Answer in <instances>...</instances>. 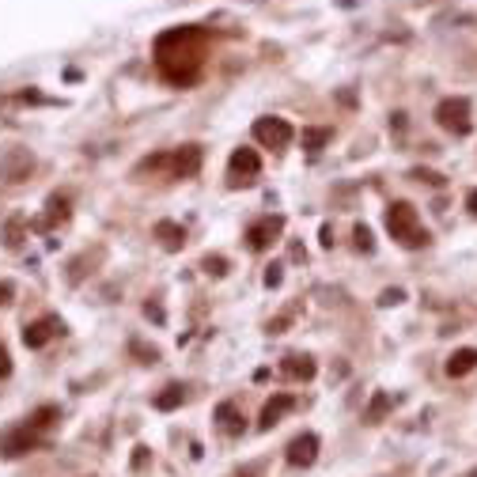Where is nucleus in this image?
Wrapping results in <instances>:
<instances>
[{
  "label": "nucleus",
  "mask_w": 477,
  "mask_h": 477,
  "mask_svg": "<svg viewBox=\"0 0 477 477\" xmlns=\"http://www.w3.org/2000/svg\"><path fill=\"white\" fill-rule=\"evenodd\" d=\"M322 247H326V250H330V247H334V231H330V224L322 228Z\"/></svg>",
  "instance_id": "2f4dec72"
},
{
  "label": "nucleus",
  "mask_w": 477,
  "mask_h": 477,
  "mask_svg": "<svg viewBox=\"0 0 477 477\" xmlns=\"http://www.w3.org/2000/svg\"><path fill=\"white\" fill-rule=\"evenodd\" d=\"M216 425L224 428V432H231V436H235V432H242V413H239V405H235V402H220V405H216Z\"/></svg>",
  "instance_id": "f3484780"
},
{
  "label": "nucleus",
  "mask_w": 477,
  "mask_h": 477,
  "mask_svg": "<svg viewBox=\"0 0 477 477\" xmlns=\"http://www.w3.org/2000/svg\"><path fill=\"white\" fill-rule=\"evenodd\" d=\"M466 205H470V213L477 216V190H470V193H466Z\"/></svg>",
  "instance_id": "473e14b6"
},
{
  "label": "nucleus",
  "mask_w": 477,
  "mask_h": 477,
  "mask_svg": "<svg viewBox=\"0 0 477 477\" xmlns=\"http://www.w3.org/2000/svg\"><path fill=\"white\" fill-rule=\"evenodd\" d=\"M436 121H439L443 129H451L454 137H466V133H470V125H473V121H470V103H466V99H459V95H454V99H443V103L436 106Z\"/></svg>",
  "instance_id": "39448f33"
},
{
  "label": "nucleus",
  "mask_w": 477,
  "mask_h": 477,
  "mask_svg": "<svg viewBox=\"0 0 477 477\" xmlns=\"http://www.w3.org/2000/svg\"><path fill=\"white\" fill-rule=\"evenodd\" d=\"M155 69L167 84L190 87L205 69V30L201 27H171L155 38Z\"/></svg>",
  "instance_id": "f257e3e1"
},
{
  "label": "nucleus",
  "mask_w": 477,
  "mask_h": 477,
  "mask_svg": "<svg viewBox=\"0 0 477 477\" xmlns=\"http://www.w3.org/2000/svg\"><path fill=\"white\" fill-rule=\"evenodd\" d=\"M57 420H61V409H57V405H38L35 413H30V417L23 420V425H27V428H35V432H46V428L57 425Z\"/></svg>",
  "instance_id": "a211bd4d"
},
{
  "label": "nucleus",
  "mask_w": 477,
  "mask_h": 477,
  "mask_svg": "<svg viewBox=\"0 0 477 477\" xmlns=\"http://www.w3.org/2000/svg\"><path fill=\"white\" fill-rule=\"evenodd\" d=\"M281 231H284V216H265V220H258V224L247 228V247H250L254 254L269 250Z\"/></svg>",
  "instance_id": "0eeeda50"
},
{
  "label": "nucleus",
  "mask_w": 477,
  "mask_h": 477,
  "mask_svg": "<svg viewBox=\"0 0 477 477\" xmlns=\"http://www.w3.org/2000/svg\"><path fill=\"white\" fill-rule=\"evenodd\" d=\"M250 133H254V140H258L262 148H273V152L288 148V144H292V137H296L292 121H284V118H258Z\"/></svg>",
  "instance_id": "7ed1b4c3"
},
{
  "label": "nucleus",
  "mask_w": 477,
  "mask_h": 477,
  "mask_svg": "<svg viewBox=\"0 0 477 477\" xmlns=\"http://www.w3.org/2000/svg\"><path fill=\"white\" fill-rule=\"evenodd\" d=\"M64 220H69V197L64 193L46 197V216H42L38 228H53V224H64Z\"/></svg>",
  "instance_id": "2eb2a0df"
},
{
  "label": "nucleus",
  "mask_w": 477,
  "mask_h": 477,
  "mask_svg": "<svg viewBox=\"0 0 477 477\" xmlns=\"http://www.w3.org/2000/svg\"><path fill=\"white\" fill-rule=\"evenodd\" d=\"M201 159H205L201 144H182V148L171 155V174L174 179H193V174L201 171Z\"/></svg>",
  "instance_id": "9b49d317"
},
{
  "label": "nucleus",
  "mask_w": 477,
  "mask_h": 477,
  "mask_svg": "<svg viewBox=\"0 0 477 477\" xmlns=\"http://www.w3.org/2000/svg\"><path fill=\"white\" fill-rule=\"evenodd\" d=\"M148 459H152L148 447H137V451H133V470H144V466H148Z\"/></svg>",
  "instance_id": "c85d7f7f"
},
{
  "label": "nucleus",
  "mask_w": 477,
  "mask_h": 477,
  "mask_svg": "<svg viewBox=\"0 0 477 477\" xmlns=\"http://www.w3.org/2000/svg\"><path fill=\"white\" fill-rule=\"evenodd\" d=\"M57 334H64L61 318H53V315L35 318V322L23 326V345H27V349H42V345H50V341L57 337Z\"/></svg>",
  "instance_id": "1a4fd4ad"
},
{
  "label": "nucleus",
  "mask_w": 477,
  "mask_h": 477,
  "mask_svg": "<svg viewBox=\"0 0 477 477\" xmlns=\"http://www.w3.org/2000/svg\"><path fill=\"white\" fill-rule=\"evenodd\" d=\"M201 269L213 273V276H224V273H228V258H220V254H208V258L201 262Z\"/></svg>",
  "instance_id": "393cba45"
},
{
  "label": "nucleus",
  "mask_w": 477,
  "mask_h": 477,
  "mask_svg": "<svg viewBox=\"0 0 477 477\" xmlns=\"http://www.w3.org/2000/svg\"><path fill=\"white\" fill-rule=\"evenodd\" d=\"M318 436L315 432H303V436H296L292 443H288V451H284V459L292 462V466H299V470H307V466H315V459H318Z\"/></svg>",
  "instance_id": "9d476101"
},
{
  "label": "nucleus",
  "mask_w": 477,
  "mask_h": 477,
  "mask_svg": "<svg viewBox=\"0 0 477 477\" xmlns=\"http://www.w3.org/2000/svg\"><path fill=\"white\" fill-rule=\"evenodd\" d=\"M152 235L159 239L163 250H182V247H186V231L174 224V220H159V224L152 228Z\"/></svg>",
  "instance_id": "ddd939ff"
},
{
  "label": "nucleus",
  "mask_w": 477,
  "mask_h": 477,
  "mask_svg": "<svg viewBox=\"0 0 477 477\" xmlns=\"http://www.w3.org/2000/svg\"><path fill=\"white\" fill-rule=\"evenodd\" d=\"M12 296H16L12 281H0V307H4V303H12Z\"/></svg>",
  "instance_id": "c756f323"
},
{
  "label": "nucleus",
  "mask_w": 477,
  "mask_h": 477,
  "mask_svg": "<svg viewBox=\"0 0 477 477\" xmlns=\"http://www.w3.org/2000/svg\"><path fill=\"white\" fill-rule=\"evenodd\" d=\"M473 477H477V473H473Z\"/></svg>",
  "instance_id": "72a5a7b5"
},
{
  "label": "nucleus",
  "mask_w": 477,
  "mask_h": 477,
  "mask_svg": "<svg viewBox=\"0 0 477 477\" xmlns=\"http://www.w3.org/2000/svg\"><path fill=\"white\" fill-rule=\"evenodd\" d=\"M292 409H296V394H273L269 402L262 405V413H258V428L269 432L273 425H281V417L292 413Z\"/></svg>",
  "instance_id": "f8f14e48"
},
{
  "label": "nucleus",
  "mask_w": 477,
  "mask_h": 477,
  "mask_svg": "<svg viewBox=\"0 0 477 477\" xmlns=\"http://www.w3.org/2000/svg\"><path fill=\"white\" fill-rule=\"evenodd\" d=\"M386 409H391V394H375L371 398V405H368V425H379V420L386 417Z\"/></svg>",
  "instance_id": "4be33fe9"
},
{
  "label": "nucleus",
  "mask_w": 477,
  "mask_h": 477,
  "mask_svg": "<svg viewBox=\"0 0 477 477\" xmlns=\"http://www.w3.org/2000/svg\"><path fill=\"white\" fill-rule=\"evenodd\" d=\"M315 360L310 357H284V375H292V379H303V383H310L315 379Z\"/></svg>",
  "instance_id": "6ab92c4d"
},
{
  "label": "nucleus",
  "mask_w": 477,
  "mask_h": 477,
  "mask_svg": "<svg viewBox=\"0 0 477 477\" xmlns=\"http://www.w3.org/2000/svg\"><path fill=\"white\" fill-rule=\"evenodd\" d=\"M265 288H281V265H269V269H265Z\"/></svg>",
  "instance_id": "cd10ccee"
},
{
  "label": "nucleus",
  "mask_w": 477,
  "mask_h": 477,
  "mask_svg": "<svg viewBox=\"0 0 477 477\" xmlns=\"http://www.w3.org/2000/svg\"><path fill=\"white\" fill-rule=\"evenodd\" d=\"M129 349H133V357H140V364H155V360H159V349H152V345L144 349V345H137V341H133Z\"/></svg>",
  "instance_id": "bb28decb"
},
{
  "label": "nucleus",
  "mask_w": 477,
  "mask_h": 477,
  "mask_svg": "<svg viewBox=\"0 0 477 477\" xmlns=\"http://www.w3.org/2000/svg\"><path fill=\"white\" fill-rule=\"evenodd\" d=\"M409 179H417V182H428V186H443L447 179H443L439 171H432V167H413L409 171Z\"/></svg>",
  "instance_id": "b1692460"
},
{
  "label": "nucleus",
  "mask_w": 477,
  "mask_h": 477,
  "mask_svg": "<svg viewBox=\"0 0 477 477\" xmlns=\"http://www.w3.org/2000/svg\"><path fill=\"white\" fill-rule=\"evenodd\" d=\"M386 231H391V239H398L402 247H413V250L428 242V231L420 228L417 208L409 201H394L391 208H386Z\"/></svg>",
  "instance_id": "f03ea898"
},
{
  "label": "nucleus",
  "mask_w": 477,
  "mask_h": 477,
  "mask_svg": "<svg viewBox=\"0 0 477 477\" xmlns=\"http://www.w3.org/2000/svg\"><path fill=\"white\" fill-rule=\"evenodd\" d=\"M330 137H334V133H330L326 125H310V129H303V137H299V140H303L307 152H322L330 144Z\"/></svg>",
  "instance_id": "412c9836"
},
{
  "label": "nucleus",
  "mask_w": 477,
  "mask_h": 477,
  "mask_svg": "<svg viewBox=\"0 0 477 477\" xmlns=\"http://www.w3.org/2000/svg\"><path fill=\"white\" fill-rule=\"evenodd\" d=\"M398 303H405L402 288H383V292H379V307H398Z\"/></svg>",
  "instance_id": "a878e982"
},
{
  "label": "nucleus",
  "mask_w": 477,
  "mask_h": 477,
  "mask_svg": "<svg viewBox=\"0 0 477 477\" xmlns=\"http://www.w3.org/2000/svg\"><path fill=\"white\" fill-rule=\"evenodd\" d=\"M35 447H42V432L27 428V425L8 428L4 436H0V454H4V459H19V454H27Z\"/></svg>",
  "instance_id": "423d86ee"
},
{
  "label": "nucleus",
  "mask_w": 477,
  "mask_h": 477,
  "mask_svg": "<svg viewBox=\"0 0 477 477\" xmlns=\"http://www.w3.org/2000/svg\"><path fill=\"white\" fill-rule=\"evenodd\" d=\"M23 239H27V220L23 216H12L4 224V247L8 250H19V247H23Z\"/></svg>",
  "instance_id": "aec40b11"
},
{
  "label": "nucleus",
  "mask_w": 477,
  "mask_h": 477,
  "mask_svg": "<svg viewBox=\"0 0 477 477\" xmlns=\"http://www.w3.org/2000/svg\"><path fill=\"white\" fill-rule=\"evenodd\" d=\"M144 315H152V318H155V322H163V310H159V307H155V303H144Z\"/></svg>",
  "instance_id": "7c9ffc66"
},
{
  "label": "nucleus",
  "mask_w": 477,
  "mask_h": 477,
  "mask_svg": "<svg viewBox=\"0 0 477 477\" xmlns=\"http://www.w3.org/2000/svg\"><path fill=\"white\" fill-rule=\"evenodd\" d=\"M352 242H357V250H364V254H371V250H375V239H371V228H368V224H357V228H352Z\"/></svg>",
  "instance_id": "5701e85b"
},
{
  "label": "nucleus",
  "mask_w": 477,
  "mask_h": 477,
  "mask_svg": "<svg viewBox=\"0 0 477 477\" xmlns=\"http://www.w3.org/2000/svg\"><path fill=\"white\" fill-rule=\"evenodd\" d=\"M30 171H35V155L27 148H12L0 155V182H23Z\"/></svg>",
  "instance_id": "6e6552de"
},
{
  "label": "nucleus",
  "mask_w": 477,
  "mask_h": 477,
  "mask_svg": "<svg viewBox=\"0 0 477 477\" xmlns=\"http://www.w3.org/2000/svg\"><path fill=\"white\" fill-rule=\"evenodd\" d=\"M186 402V386L182 383H171V386H163L159 394H155V409L159 413H171V409H179Z\"/></svg>",
  "instance_id": "dca6fc26"
},
{
  "label": "nucleus",
  "mask_w": 477,
  "mask_h": 477,
  "mask_svg": "<svg viewBox=\"0 0 477 477\" xmlns=\"http://www.w3.org/2000/svg\"><path fill=\"white\" fill-rule=\"evenodd\" d=\"M262 174V155L254 148H235L228 159V186H250Z\"/></svg>",
  "instance_id": "20e7f679"
},
{
  "label": "nucleus",
  "mask_w": 477,
  "mask_h": 477,
  "mask_svg": "<svg viewBox=\"0 0 477 477\" xmlns=\"http://www.w3.org/2000/svg\"><path fill=\"white\" fill-rule=\"evenodd\" d=\"M473 368H477V349L451 352V360H447V375H451V379H462V375H470Z\"/></svg>",
  "instance_id": "4468645a"
}]
</instances>
